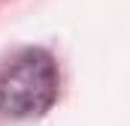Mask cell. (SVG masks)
Wrapping results in <instances>:
<instances>
[{
    "mask_svg": "<svg viewBox=\"0 0 130 126\" xmlns=\"http://www.w3.org/2000/svg\"><path fill=\"white\" fill-rule=\"evenodd\" d=\"M61 93V72L45 48H21L0 63V114L27 120L45 114Z\"/></svg>",
    "mask_w": 130,
    "mask_h": 126,
    "instance_id": "obj_1",
    "label": "cell"
}]
</instances>
